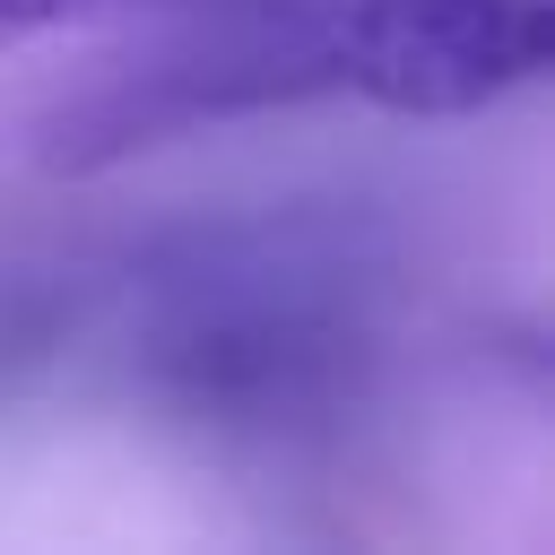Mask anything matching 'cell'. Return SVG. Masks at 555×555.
<instances>
[{
    "mask_svg": "<svg viewBox=\"0 0 555 555\" xmlns=\"http://www.w3.org/2000/svg\"><path fill=\"white\" fill-rule=\"evenodd\" d=\"M139 408L217 442H321L382 364V251L347 217H217L156 234L95 304Z\"/></svg>",
    "mask_w": 555,
    "mask_h": 555,
    "instance_id": "cell-1",
    "label": "cell"
},
{
    "mask_svg": "<svg viewBox=\"0 0 555 555\" xmlns=\"http://www.w3.org/2000/svg\"><path fill=\"white\" fill-rule=\"evenodd\" d=\"M330 52V95L460 121L546 78L555 17L546 0H330L312 9Z\"/></svg>",
    "mask_w": 555,
    "mask_h": 555,
    "instance_id": "cell-2",
    "label": "cell"
},
{
    "mask_svg": "<svg viewBox=\"0 0 555 555\" xmlns=\"http://www.w3.org/2000/svg\"><path fill=\"white\" fill-rule=\"evenodd\" d=\"M165 9H217V0H0V52L43 43V35H87V26H130Z\"/></svg>",
    "mask_w": 555,
    "mask_h": 555,
    "instance_id": "cell-3",
    "label": "cell"
}]
</instances>
